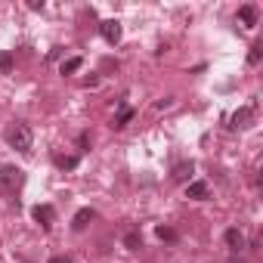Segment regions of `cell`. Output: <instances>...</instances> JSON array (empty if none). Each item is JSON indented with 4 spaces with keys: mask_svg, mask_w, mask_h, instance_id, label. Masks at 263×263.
Here are the masks:
<instances>
[{
    "mask_svg": "<svg viewBox=\"0 0 263 263\" xmlns=\"http://www.w3.org/2000/svg\"><path fill=\"white\" fill-rule=\"evenodd\" d=\"M223 241H226L232 251H241V248H245V235H241V229H235V226L223 232Z\"/></svg>",
    "mask_w": 263,
    "mask_h": 263,
    "instance_id": "cell-7",
    "label": "cell"
},
{
    "mask_svg": "<svg viewBox=\"0 0 263 263\" xmlns=\"http://www.w3.org/2000/svg\"><path fill=\"white\" fill-rule=\"evenodd\" d=\"M124 248H127V251H140V248H143V235H140V232H127V235H124Z\"/></svg>",
    "mask_w": 263,
    "mask_h": 263,
    "instance_id": "cell-12",
    "label": "cell"
},
{
    "mask_svg": "<svg viewBox=\"0 0 263 263\" xmlns=\"http://www.w3.org/2000/svg\"><path fill=\"white\" fill-rule=\"evenodd\" d=\"M251 121H254V108L245 105V108H238V111L229 118V127H232V130H245V127H251Z\"/></svg>",
    "mask_w": 263,
    "mask_h": 263,
    "instance_id": "cell-5",
    "label": "cell"
},
{
    "mask_svg": "<svg viewBox=\"0 0 263 263\" xmlns=\"http://www.w3.org/2000/svg\"><path fill=\"white\" fill-rule=\"evenodd\" d=\"M238 19H241L248 28H254V25H257V7H254V4H245V7L238 10Z\"/></svg>",
    "mask_w": 263,
    "mask_h": 263,
    "instance_id": "cell-10",
    "label": "cell"
},
{
    "mask_svg": "<svg viewBox=\"0 0 263 263\" xmlns=\"http://www.w3.org/2000/svg\"><path fill=\"white\" fill-rule=\"evenodd\" d=\"M229 263H241V260H229Z\"/></svg>",
    "mask_w": 263,
    "mask_h": 263,
    "instance_id": "cell-20",
    "label": "cell"
},
{
    "mask_svg": "<svg viewBox=\"0 0 263 263\" xmlns=\"http://www.w3.org/2000/svg\"><path fill=\"white\" fill-rule=\"evenodd\" d=\"M192 171H195V164H192V161H183V164H177V167H174L171 180H174V183H186V180L192 177Z\"/></svg>",
    "mask_w": 263,
    "mask_h": 263,
    "instance_id": "cell-8",
    "label": "cell"
},
{
    "mask_svg": "<svg viewBox=\"0 0 263 263\" xmlns=\"http://www.w3.org/2000/svg\"><path fill=\"white\" fill-rule=\"evenodd\" d=\"M211 195V189H208V183H189L186 186V198H195V201H201V198H208Z\"/></svg>",
    "mask_w": 263,
    "mask_h": 263,
    "instance_id": "cell-9",
    "label": "cell"
},
{
    "mask_svg": "<svg viewBox=\"0 0 263 263\" xmlns=\"http://www.w3.org/2000/svg\"><path fill=\"white\" fill-rule=\"evenodd\" d=\"M31 127L28 124H13L10 130H7V143L16 149V152H28L31 149Z\"/></svg>",
    "mask_w": 263,
    "mask_h": 263,
    "instance_id": "cell-2",
    "label": "cell"
},
{
    "mask_svg": "<svg viewBox=\"0 0 263 263\" xmlns=\"http://www.w3.org/2000/svg\"><path fill=\"white\" fill-rule=\"evenodd\" d=\"M81 65H84V59H81V56H74V59H65V62H62V74H74Z\"/></svg>",
    "mask_w": 263,
    "mask_h": 263,
    "instance_id": "cell-14",
    "label": "cell"
},
{
    "mask_svg": "<svg viewBox=\"0 0 263 263\" xmlns=\"http://www.w3.org/2000/svg\"><path fill=\"white\" fill-rule=\"evenodd\" d=\"M90 220H96V211H93V208H81V211L74 214L71 226H74V229L81 232V229H87V223H90Z\"/></svg>",
    "mask_w": 263,
    "mask_h": 263,
    "instance_id": "cell-6",
    "label": "cell"
},
{
    "mask_svg": "<svg viewBox=\"0 0 263 263\" xmlns=\"http://www.w3.org/2000/svg\"><path fill=\"white\" fill-rule=\"evenodd\" d=\"M53 164L62 167V171H74V167L81 164V158H78V155H53Z\"/></svg>",
    "mask_w": 263,
    "mask_h": 263,
    "instance_id": "cell-11",
    "label": "cell"
},
{
    "mask_svg": "<svg viewBox=\"0 0 263 263\" xmlns=\"http://www.w3.org/2000/svg\"><path fill=\"white\" fill-rule=\"evenodd\" d=\"M0 68H4V71L13 68V56H10V53H0Z\"/></svg>",
    "mask_w": 263,
    "mask_h": 263,
    "instance_id": "cell-16",
    "label": "cell"
},
{
    "mask_svg": "<svg viewBox=\"0 0 263 263\" xmlns=\"http://www.w3.org/2000/svg\"><path fill=\"white\" fill-rule=\"evenodd\" d=\"M171 105H174V99H158L155 102V108H171Z\"/></svg>",
    "mask_w": 263,
    "mask_h": 263,
    "instance_id": "cell-18",
    "label": "cell"
},
{
    "mask_svg": "<svg viewBox=\"0 0 263 263\" xmlns=\"http://www.w3.org/2000/svg\"><path fill=\"white\" fill-rule=\"evenodd\" d=\"M134 118V108H127V105H121V111H118V118H115V130H121V127H127V121Z\"/></svg>",
    "mask_w": 263,
    "mask_h": 263,
    "instance_id": "cell-13",
    "label": "cell"
},
{
    "mask_svg": "<svg viewBox=\"0 0 263 263\" xmlns=\"http://www.w3.org/2000/svg\"><path fill=\"white\" fill-rule=\"evenodd\" d=\"M22 183H25V174H22L19 167H13V164L0 167V195L16 198V192L22 189Z\"/></svg>",
    "mask_w": 263,
    "mask_h": 263,
    "instance_id": "cell-1",
    "label": "cell"
},
{
    "mask_svg": "<svg viewBox=\"0 0 263 263\" xmlns=\"http://www.w3.org/2000/svg\"><path fill=\"white\" fill-rule=\"evenodd\" d=\"M155 235H158L161 241H177V232H174V229H167V226H158V229H155Z\"/></svg>",
    "mask_w": 263,
    "mask_h": 263,
    "instance_id": "cell-15",
    "label": "cell"
},
{
    "mask_svg": "<svg viewBox=\"0 0 263 263\" xmlns=\"http://www.w3.org/2000/svg\"><path fill=\"white\" fill-rule=\"evenodd\" d=\"M31 217H34L44 229H53V223H56V211H53V204H34V208H31Z\"/></svg>",
    "mask_w": 263,
    "mask_h": 263,
    "instance_id": "cell-4",
    "label": "cell"
},
{
    "mask_svg": "<svg viewBox=\"0 0 263 263\" xmlns=\"http://www.w3.org/2000/svg\"><path fill=\"white\" fill-rule=\"evenodd\" d=\"M260 56H263V53H260V47H251V53H248V62H251V65H257V62H260Z\"/></svg>",
    "mask_w": 263,
    "mask_h": 263,
    "instance_id": "cell-17",
    "label": "cell"
},
{
    "mask_svg": "<svg viewBox=\"0 0 263 263\" xmlns=\"http://www.w3.org/2000/svg\"><path fill=\"white\" fill-rule=\"evenodd\" d=\"M50 263H71V260L65 254H56V257H50Z\"/></svg>",
    "mask_w": 263,
    "mask_h": 263,
    "instance_id": "cell-19",
    "label": "cell"
},
{
    "mask_svg": "<svg viewBox=\"0 0 263 263\" xmlns=\"http://www.w3.org/2000/svg\"><path fill=\"white\" fill-rule=\"evenodd\" d=\"M99 34H102V41L105 44H118L121 41V22L118 19H105V22H99Z\"/></svg>",
    "mask_w": 263,
    "mask_h": 263,
    "instance_id": "cell-3",
    "label": "cell"
}]
</instances>
